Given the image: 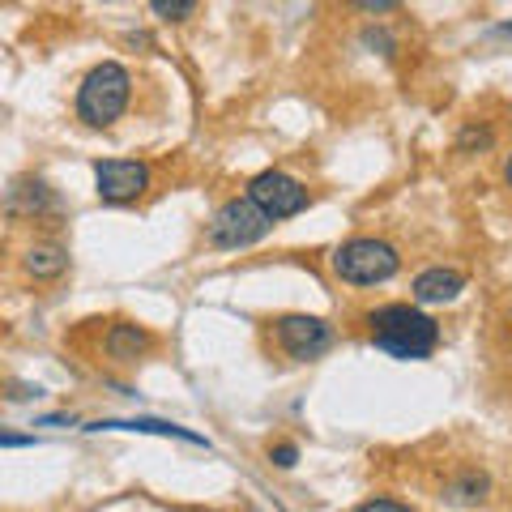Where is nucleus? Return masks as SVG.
I'll return each instance as SVG.
<instances>
[{
	"label": "nucleus",
	"instance_id": "nucleus-16",
	"mask_svg": "<svg viewBox=\"0 0 512 512\" xmlns=\"http://www.w3.org/2000/svg\"><path fill=\"white\" fill-rule=\"evenodd\" d=\"M355 512H419L410 504H397V500H384V495H376V500H363Z\"/></svg>",
	"mask_w": 512,
	"mask_h": 512
},
{
	"label": "nucleus",
	"instance_id": "nucleus-20",
	"mask_svg": "<svg viewBox=\"0 0 512 512\" xmlns=\"http://www.w3.org/2000/svg\"><path fill=\"white\" fill-rule=\"evenodd\" d=\"M64 423L73 427V419H69V414H43V419H39V427H64Z\"/></svg>",
	"mask_w": 512,
	"mask_h": 512
},
{
	"label": "nucleus",
	"instance_id": "nucleus-8",
	"mask_svg": "<svg viewBox=\"0 0 512 512\" xmlns=\"http://www.w3.org/2000/svg\"><path fill=\"white\" fill-rule=\"evenodd\" d=\"M86 431H137V436H167V440H184V444H197V448H210V440L188 431L180 423H167V419H94Z\"/></svg>",
	"mask_w": 512,
	"mask_h": 512
},
{
	"label": "nucleus",
	"instance_id": "nucleus-2",
	"mask_svg": "<svg viewBox=\"0 0 512 512\" xmlns=\"http://www.w3.org/2000/svg\"><path fill=\"white\" fill-rule=\"evenodd\" d=\"M128 99H133V77H128L124 64L103 60L82 77L77 86V116H82L90 128H111L120 116Z\"/></svg>",
	"mask_w": 512,
	"mask_h": 512
},
{
	"label": "nucleus",
	"instance_id": "nucleus-13",
	"mask_svg": "<svg viewBox=\"0 0 512 512\" xmlns=\"http://www.w3.org/2000/svg\"><path fill=\"white\" fill-rule=\"evenodd\" d=\"M64 265H69V252L60 244H35L26 252V274L30 278H60Z\"/></svg>",
	"mask_w": 512,
	"mask_h": 512
},
{
	"label": "nucleus",
	"instance_id": "nucleus-10",
	"mask_svg": "<svg viewBox=\"0 0 512 512\" xmlns=\"http://www.w3.org/2000/svg\"><path fill=\"white\" fill-rule=\"evenodd\" d=\"M410 291H414V303H453L461 291H466V274L436 265V269H423Z\"/></svg>",
	"mask_w": 512,
	"mask_h": 512
},
{
	"label": "nucleus",
	"instance_id": "nucleus-5",
	"mask_svg": "<svg viewBox=\"0 0 512 512\" xmlns=\"http://www.w3.org/2000/svg\"><path fill=\"white\" fill-rule=\"evenodd\" d=\"M248 201H256L261 210L274 218V222H282V218H295V214H303L308 210V188H303L295 175H286V171H261V175H252L248 180Z\"/></svg>",
	"mask_w": 512,
	"mask_h": 512
},
{
	"label": "nucleus",
	"instance_id": "nucleus-11",
	"mask_svg": "<svg viewBox=\"0 0 512 512\" xmlns=\"http://www.w3.org/2000/svg\"><path fill=\"white\" fill-rule=\"evenodd\" d=\"M487 495H491V474L478 470V466H470V470H461L457 478H448L440 500L453 504V508H474V504H483Z\"/></svg>",
	"mask_w": 512,
	"mask_h": 512
},
{
	"label": "nucleus",
	"instance_id": "nucleus-12",
	"mask_svg": "<svg viewBox=\"0 0 512 512\" xmlns=\"http://www.w3.org/2000/svg\"><path fill=\"white\" fill-rule=\"evenodd\" d=\"M43 210H56V197L43 180H22L9 188V214H43Z\"/></svg>",
	"mask_w": 512,
	"mask_h": 512
},
{
	"label": "nucleus",
	"instance_id": "nucleus-6",
	"mask_svg": "<svg viewBox=\"0 0 512 512\" xmlns=\"http://www.w3.org/2000/svg\"><path fill=\"white\" fill-rule=\"evenodd\" d=\"M94 188H99V201L111 205L137 201L150 188V167L137 158H103V163H94Z\"/></svg>",
	"mask_w": 512,
	"mask_h": 512
},
{
	"label": "nucleus",
	"instance_id": "nucleus-3",
	"mask_svg": "<svg viewBox=\"0 0 512 512\" xmlns=\"http://www.w3.org/2000/svg\"><path fill=\"white\" fill-rule=\"evenodd\" d=\"M397 269H402V256H397L393 244L372 235H359V239H346V244L333 252V274L350 286H376V282H389Z\"/></svg>",
	"mask_w": 512,
	"mask_h": 512
},
{
	"label": "nucleus",
	"instance_id": "nucleus-22",
	"mask_svg": "<svg viewBox=\"0 0 512 512\" xmlns=\"http://www.w3.org/2000/svg\"><path fill=\"white\" fill-rule=\"evenodd\" d=\"M504 184L512 188V154H508V163H504Z\"/></svg>",
	"mask_w": 512,
	"mask_h": 512
},
{
	"label": "nucleus",
	"instance_id": "nucleus-17",
	"mask_svg": "<svg viewBox=\"0 0 512 512\" xmlns=\"http://www.w3.org/2000/svg\"><path fill=\"white\" fill-rule=\"evenodd\" d=\"M269 461H274L278 470H291L299 461V448L295 444H274V448H269Z\"/></svg>",
	"mask_w": 512,
	"mask_h": 512
},
{
	"label": "nucleus",
	"instance_id": "nucleus-14",
	"mask_svg": "<svg viewBox=\"0 0 512 512\" xmlns=\"http://www.w3.org/2000/svg\"><path fill=\"white\" fill-rule=\"evenodd\" d=\"M491 141H495V133L487 124H466L461 128V137H457V150L461 154H470V150H491Z\"/></svg>",
	"mask_w": 512,
	"mask_h": 512
},
{
	"label": "nucleus",
	"instance_id": "nucleus-7",
	"mask_svg": "<svg viewBox=\"0 0 512 512\" xmlns=\"http://www.w3.org/2000/svg\"><path fill=\"white\" fill-rule=\"evenodd\" d=\"M274 338L291 359L308 363V359H320L333 346V329L320 316H278L274 320Z\"/></svg>",
	"mask_w": 512,
	"mask_h": 512
},
{
	"label": "nucleus",
	"instance_id": "nucleus-4",
	"mask_svg": "<svg viewBox=\"0 0 512 512\" xmlns=\"http://www.w3.org/2000/svg\"><path fill=\"white\" fill-rule=\"evenodd\" d=\"M274 231V218H269L261 205L248 201V197H235V201H222L214 218H210V227H205V235H210V244L214 248H252V244H261V239Z\"/></svg>",
	"mask_w": 512,
	"mask_h": 512
},
{
	"label": "nucleus",
	"instance_id": "nucleus-18",
	"mask_svg": "<svg viewBox=\"0 0 512 512\" xmlns=\"http://www.w3.org/2000/svg\"><path fill=\"white\" fill-rule=\"evenodd\" d=\"M359 9H363V13H393L397 0H359Z\"/></svg>",
	"mask_w": 512,
	"mask_h": 512
},
{
	"label": "nucleus",
	"instance_id": "nucleus-1",
	"mask_svg": "<svg viewBox=\"0 0 512 512\" xmlns=\"http://www.w3.org/2000/svg\"><path fill=\"white\" fill-rule=\"evenodd\" d=\"M367 338L389 359L419 363L431 359L440 346V325L414 303H384V308L367 312Z\"/></svg>",
	"mask_w": 512,
	"mask_h": 512
},
{
	"label": "nucleus",
	"instance_id": "nucleus-9",
	"mask_svg": "<svg viewBox=\"0 0 512 512\" xmlns=\"http://www.w3.org/2000/svg\"><path fill=\"white\" fill-rule=\"evenodd\" d=\"M103 346H107V359H116V363H137V359L154 346V333L141 329V325H133V320H116V325L107 329Z\"/></svg>",
	"mask_w": 512,
	"mask_h": 512
},
{
	"label": "nucleus",
	"instance_id": "nucleus-19",
	"mask_svg": "<svg viewBox=\"0 0 512 512\" xmlns=\"http://www.w3.org/2000/svg\"><path fill=\"white\" fill-rule=\"evenodd\" d=\"M0 444H5V448H26V444H35V436H18V431H5V436H0Z\"/></svg>",
	"mask_w": 512,
	"mask_h": 512
},
{
	"label": "nucleus",
	"instance_id": "nucleus-21",
	"mask_svg": "<svg viewBox=\"0 0 512 512\" xmlns=\"http://www.w3.org/2000/svg\"><path fill=\"white\" fill-rule=\"evenodd\" d=\"M491 39H512V22H500V26H491Z\"/></svg>",
	"mask_w": 512,
	"mask_h": 512
},
{
	"label": "nucleus",
	"instance_id": "nucleus-15",
	"mask_svg": "<svg viewBox=\"0 0 512 512\" xmlns=\"http://www.w3.org/2000/svg\"><path fill=\"white\" fill-rule=\"evenodd\" d=\"M150 9L158 13V18H167V22H184V18L197 13V0H154Z\"/></svg>",
	"mask_w": 512,
	"mask_h": 512
}]
</instances>
